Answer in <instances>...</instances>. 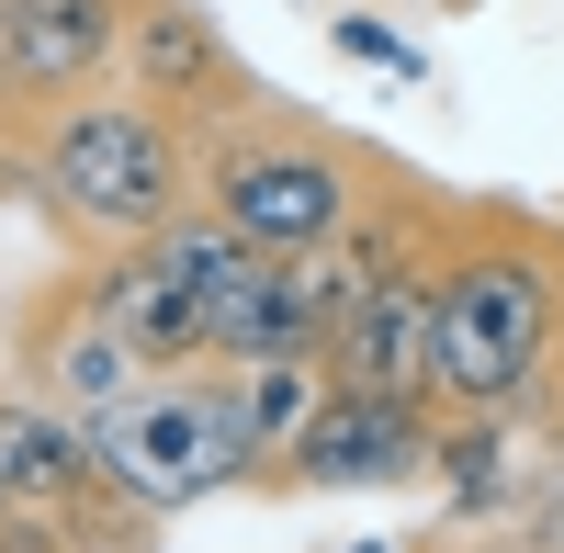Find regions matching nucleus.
<instances>
[{"mask_svg": "<svg viewBox=\"0 0 564 553\" xmlns=\"http://www.w3.org/2000/svg\"><path fill=\"white\" fill-rule=\"evenodd\" d=\"M0 509H12V497H0Z\"/></svg>", "mask_w": 564, "mask_h": 553, "instance_id": "nucleus-17", "label": "nucleus"}, {"mask_svg": "<svg viewBox=\"0 0 564 553\" xmlns=\"http://www.w3.org/2000/svg\"><path fill=\"white\" fill-rule=\"evenodd\" d=\"M508 430H520V419H497V406H441L430 486L452 497V509H497V497L520 486V452H508Z\"/></svg>", "mask_w": 564, "mask_h": 553, "instance_id": "nucleus-12", "label": "nucleus"}, {"mask_svg": "<svg viewBox=\"0 0 564 553\" xmlns=\"http://www.w3.org/2000/svg\"><path fill=\"white\" fill-rule=\"evenodd\" d=\"M113 79L135 90V102H159L170 124H193V135H215L226 113H249V102H260V79L238 68V45L215 34L204 0H135Z\"/></svg>", "mask_w": 564, "mask_h": 553, "instance_id": "nucleus-8", "label": "nucleus"}, {"mask_svg": "<svg viewBox=\"0 0 564 553\" xmlns=\"http://www.w3.org/2000/svg\"><path fill=\"white\" fill-rule=\"evenodd\" d=\"M90 464L135 509H193L215 486H260V441H249V384L238 361H193V373L135 384L124 406L90 419Z\"/></svg>", "mask_w": 564, "mask_h": 553, "instance_id": "nucleus-4", "label": "nucleus"}, {"mask_svg": "<svg viewBox=\"0 0 564 553\" xmlns=\"http://www.w3.org/2000/svg\"><path fill=\"white\" fill-rule=\"evenodd\" d=\"M350 553H406V542H350Z\"/></svg>", "mask_w": 564, "mask_h": 553, "instance_id": "nucleus-16", "label": "nucleus"}, {"mask_svg": "<svg viewBox=\"0 0 564 553\" xmlns=\"http://www.w3.org/2000/svg\"><path fill=\"white\" fill-rule=\"evenodd\" d=\"M124 23L135 0H0V124L68 102V90H102Z\"/></svg>", "mask_w": 564, "mask_h": 553, "instance_id": "nucleus-9", "label": "nucleus"}, {"mask_svg": "<svg viewBox=\"0 0 564 553\" xmlns=\"http://www.w3.org/2000/svg\"><path fill=\"white\" fill-rule=\"evenodd\" d=\"M384 193V159L350 148L339 124L316 113H282V102H249L204 135V204L238 226L249 249L271 260H316L350 238V215Z\"/></svg>", "mask_w": 564, "mask_h": 553, "instance_id": "nucleus-3", "label": "nucleus"}, {"mask_svg": "<svg viewBox=\"0 0 564 553\" xmlns=\"http://www.w3.org/2000/svg\"><path fill=\"white\" fill-rule=\"evenodd\" d=\"M0 193L57 226L68 260H113L204 204V135L135 102L124 79L68 90L23 124H0Z\"/></svg>", "mask_w": 564, "mask_h": 553, "instance_id": "nucleus-1", "label": "nucleus"}, {"mask_svg": "<svg viewBox=\"0 0 564 553\" xmlns=\"http://www.w3.org/2000/svg\"><path fill=\"white\" fill-rule=\"evenodd\" d=\"M430 452H441V406L327 384V406L305 419V441L282 452L260 486L271 497H395V486H430Z\"/></svg>", "mask_w": 564, "mask_h": 553, "instance_id": "nucleus-6", "label": "nucleus"}, {"mask_svg": "<svg viewBox=\"0 0 564 553\" xmlns=\"http://www.w3.org/2000/svg\"><path fill=\"white\" fill-rule=\"evenodd\" d=\"M249 271H260V249L215 204H193L181 226H159V238H135L113 260H79V294L124 328V350L148 361V373H193V361H215V316L238 305Z\"/></svg>", "mask_w": 564, "mask_h": 553, "instance_id": "nucleus-5", "label": "nucleus"}, {"mask_svg": "<svg viewBox=\"0 0 564 553\" xmlns=\"http://www.w3.org/2000/svg\"><path fill=\"white\" fill-rule=\"evenodd\" d=\"M564 361V226L531 204H452L441 226V316H430V395L441 406H520Z\"/></svg>", "mask_w": 564, "mask_h": 553, "instance_id": "nucleus-2", "label": "nucleus"}, {"mask_svg": "<svg viewBox=\"0 0 564 553\" xmlns=\"http://www.w3.org/2000/svg\"><path fill=\"white\" fill-rule=\"evenodd\" d=\"M102 486L90 464V419L34 384H0V497L12 509H79V497Z\"/></svg>", "mask_w": 564, "mask_h": 553, "instance_id": "nucleus-11", "label": "nucleus"}, {"mask_svg": "<svg viewBox=\"0 0 564 553\" xmlns=\"http://www.w3.org/2000/svg\"><path fill=\"white\" fill-rule=\"evenodd\" d=\"M23 384L57 395V406H79V419H102V406H124L135 384H159V373L124 350V328L79 294V271H68V283L23 316Z\"/></svg>", "mask_w": 564, "mask_h": 553, "instance_id": "nucleus-10", "label": "nucleus"}, {"mask_svg": "<svg viewBox=\"0 0 564 553\" xmlns=\"http://www.w3.org/2000/svg\"><path fill=\"white\" fill-rule=\"evenodd\" d=\"M441 226H452V215H441ZM441 226H430V238H417L395 271H372V283L339 305V328H327V384H350V395H417V406H441V395H430Z\"/></svg>", "mask_w": 564, "mask_h": 553, "instance_id": "nucleus-7", "label": "nucleus"}, {"mask_svg": "<svg viewBox=\"0 0 564 553\" xmlns=\"http://www.w3.org/2000/svg\"><path fill=\"white\" fill-rule=\"evenodd\" d=\"M238 384H249V441H260V475H271L305 441V419L327 406V361H238Z\"/></svg>", "mask_w": 564, "mask_h": 553, "instance_id": "nucleus-13", "label": "nucleus"}, {"mask_svg": "<svg viewBox=\"0 0 564 553\" xmlns=\"http://www.w3.org/2000/svg\"><path fill=\"white\" fill-rule=\"evenodd\" d=\"M0 553H79L68 509H0Z\"/></svg>", "mask_w": 564, "mask_h": 553, "instance_id": "nucleus-15", "label": "nucleus"}, {"mask_svg": "<svg viewBox=\"0 0 564 553\" xmlns=\"http://www.w3.org/2000/svg\"><path fill=\"white\" fill-rule=\"evenodd\" d=\"M327 45H339V57H361V68H395V79H430V57H417V45L384 23V12H339L327 23Z\"/></svg>", "mask_w": 564, "mask_h": 553, "instance_id": "nucleus-14", "label": "nucleus"}]
</instances>
